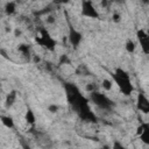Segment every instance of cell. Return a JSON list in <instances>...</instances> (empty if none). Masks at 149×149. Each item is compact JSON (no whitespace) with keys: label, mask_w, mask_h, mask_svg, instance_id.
Returning <instances> with one entry per match:
<instances>
[{"label":"cell","mask_w":149,"mask_h":149,"mask_svg":"<svg viewBox=\"0 0 149 149\" xmlns=\"http://www.w3.org/2000/svg\"><path fill=\"white\" fill-rule=\"evenodd\" d=\"M64 90H65V95H66L68 102L71 105V107L77 113L90 106V100L83 95V93L80 92L78 86L74 85L73 83H65Z\"/></svg>","instance_id":"1"},{"label":"cell","mask_w":149,"mask_h":149,"mask_svg":"<svg viewBox=\"0 0 149 149\" xmlns=\"http://www.w3.org/2000/svg\"><path fill=\"white\" fill-rule=\"evenodd\" d=\"M111 76H112L113 81L116 84V86L119 87V90L121 91L122 94L129 95L133 93L134 86L132 84L130 76L127 71H125L122 68H116Z\"/></svg>","instance_id":"2"},{"label":"cell","mask_w":149,"mask_h":149,"mask_svg":"<svg viewBox=\"0 0 149 149\" xmlns=\"http://www.w3.org/2000/svg\"><path fill=\"white\" fill-rule=\"evenodd\" d=\"M35 42L40 47L47 49L48 51H55L56 45H57V41L50 35V33L47 30V28H42L40 30V35L35 38Z\"/></svg>","instance_id":"3"},{"label":"cell","mask_w":149,"mask_h":149,"mask_svg":"<svg viewBox=\"0 0 149 149\" xmlns=\"http://www.w3.org/2000/svg\"><path fill=\"white\" fill-rule=\"evenodd\" d=\"M88 100L91 102H93L95 106H98L99 108H102V109H112L113 107V101L105 94V93H100L98 91H93L90 93V98Z\"/></svg>","instance_id":"4"},{"label":"cell","mask_w":149,"mask_h":149,"mask_svg":"<svg viewBox=\"0 0 149 149\" xmlns=\"http://www.w3.org/2000/svg\"><path fill=\"white\" fill-rule=\"evenodd\" d=\"M81 15L88 19H99L100 14L92 1L85 0L81 2Z\"/></svg>","instance_id":"5"},{"label":"cell","mask_w":149,"mask_h":149,"mask_svg":"<svg viewBox=\"0 0 149 149\" xmlns=\"http://www.w3.org/2000/svg\"><path fill=\"white\" fill-rule=\"evenodd\" d=\"M68 40H69V43H70V45H71V47L77 48V47L80 44L81 40H83V35H81V33H80V31H78L76 28H73L72 26H70V27H69V35H68Z\"/></svg>","instance_id":"6"},{"label":"cell","mask_w":149,"mask_h":149,"mask_svg":"<svg viewBox=\"0 0 149 149\" xmlns=\"http://www.w3.org/2000/svg\"><path fill=\"white\" fill-rule=\"evenodd\" d=\"M136 37H137V41L140 42L142 51L147 55L149 52V35L144 29H139L136 31Z\"/></svg>","instance_id":"7"},{"label":"cell","mask_w":149,"mask_h":149,"mask_svg":"<svg viewBox=\"0 0 149 149\" xmlns=\"http://www.w3.org/2000/svg\"><path fill=\"white\" fill-rule=\"evenodd\" d=\"M136 134L140 136L141 141L146 144L149 143V123L148 122H141L140 126L137 127Z\"/></svg>","instance_id":"8"},{"label":"cell","mask_w":149,"mask_h":149,"mask_svg":"<svg viewBox=\"0 0 149 149\" xmlns=\"http://www.w3.org/2000/svg\"><path fill=\"white\" fill-rule=\"evenodd\" d=\"M136 107H137L139 111H141V112L144 113V114L149 113V100H148V98H147L143 93H139V94H137Z\"/></svg>","instance_id":"9"},{"label":"cell","mask_w":149,"mask_h":149,"mask_svg":"<svg viewBox=\"0 0 149 149\" xmlns=\"http://www.w3.org/2000/svg\"><path fill=\"white\" fill-rule=\"evenodd\" d=\"M16 98H17V92H16L15 90L10 91V92H9V93L6 95V99H5V106H6L7 108L12 107V106L15 104Z\"/></svg>","instance_id":"10"},{"label":"cell","mask_w":149,"mask_h":149,"mask_svg":"<svg viewBox=\"0 0 149 149\" xmlns=\"http://www.w3.org/2000/svg\"><path fill=\"white\" fill-rule=\"evenodd\" d=\"M0 120H1V123L6 128H9V129L14 128V120H13L12 116H9V115H1L0 116Z\"/></svg>","instance_id":"11"},{"label":"cell","mask_w":149,"mask_h":149,"mask_svg":"<svg viewBox=\"0 0 149 149\" xmlns=\"http://www.w3.org/2000/svg\"><path fill=\"white\" fill-rule=\"evenodd\" d=\"M24 119H26V121H27L28 125H35V122H36V116H35L34 112L30 108H27Z\"/></svg>","instance_id":"12"},{"label":"cell","mask_w":149,"mask_h":149,"mask_svg":"<svg viewBox=\"0 0 149 149\" xmlns=\"http://www.w3.org/2000/svg\"><path fill=\"white\" fill-rule=\"evenodd\" d=\"M15 10H16V3L14 1H9V2L6 3L5 12H6L7 15H12L13 13H15Z\"/></svg>","instance_id":"13"},{"label":"cell","mask_w":149,"mask_h":149,"mask_svg":"<svg viewBox=\"0 0 149 149\" xmlns=\"http://www.w3.org/2000/svg\"><path fill=\"white\" fill-rule=\"evenodd\" d=\"M17 50L22 54V55H24V56H29V51H30V45L29 44H26V43H22V44H20L19 47H17Z\"/></svg>","instance_id":"14"},{"label":"cell","mask_w":149,"mask_h":149,"mask_svg":"<svg viewBox=\"0 0 149 149\" xmlns=\"http://www.w3.org/2000/svg\"><path fill=\"white\" fill-rule=\"evenodd\" d=\"M125 48H126V51L129 52V54H133L135 51V43L132 41V40H127L126 44H125Z\"/></svg>","instance_id":"15"},{"label":"cell","mask_w":149,"mask_h":149,"mask_svg":"<svg viewBox=\"0 0 149 149\" xmlns=\"http://www.w3.org/2000/svg\"><path fill=\"white\" fill-rule=\"evenodd\" d=\"M101 86H102V88H104L105 91H111V90H112V86H113L112 80H109V79H104V80L101 81Z\"/></svg>","instance_id":"16"},{"label":"cell","mask_w":149,"mask_h":149,"mask_svg":"<svg viewBox=\"0 0 149 149\" xmlns=\"http://www.w3.org/2000/svg\"><path fill=\"white\" fill-rule=\"evenodd\" d=\"M71 62H70V59H69V57L66 56V55H62L61 56V58H59V65H64V64H70Z\"/></svg>","instance_id":"17"},{"label":"cell","mask_w":149,"mask_h":149,"mask_svg":"<svg viewBox=\"0 0 149 149\" xmlns=\"http://www.w3.org/2000/svg\"><path fill=\"white\" fill-rule=\"evenodd\" d=\"M111 149H126V148H125V146H123L120 141L115 140V141L113 142V144H112V148H111Z\"/></svg>","instance_id":"18"},{"label":"cell","mask_w":149,"mask_h":149,"mask_svg":"<svg viewBox=\"0 0 149 149\" xmlns=\"http://www.w3.org/2000/svg\"><path fill=\"white\" fill-rule=\"evenodd\" d=\"M112 20H113L115 23H118V22H120V20H121V15H120L118 12H114V13L112 14Z\"/></svg>","instance_id":"19"},{"label":"cell","mask_w":149,"mask_h":149,"mask_svg":"<svg viewBox=\"0 0 149 149\" xmlns=\"http://www.w3.org/2000/svg\"><path fill=\"white\" fill-rule=\"evenodd\" d=\"M58 105H56V104H51V105H49L48 106V109H49V112H51V113H56L57 111H58Z\"/></svg>","instance_id":"20"},{"label":"cell","mask_w":149,"mask_h":149,"mask_svg":"<svg viewBox=\"0 0 149 149\" xmlns=\"http://www.w3.org/2000/svg\"><path fill=\"white\" fill-rule=\"evenodd\" d=\"M86 91L87 92H93V91H95V85L94 84H88L87 86H86Z\"/></svg>","instance_id":"21"},{"label":"cell","mask_w":149,"mask_h":149,"mask_svg":"<svg viewBox=\"0 0 149 149\" xmlns=\"http://www.w3.org/2000/svg\"><path fill=\"white\" fill-rule=\"evenodd\" d=\"M47 22H48V23H54V22H55V19H54V16H48V19H47Z\"/></svg>","instance_id":"22"},{"label":"cell","mask_w":149,"mask_h":149,"mask_svg":"<svg viewBox=\"0 0 149 149\" xmlns=\"http://www.w3.org/2000/svg\"><path fill=\"white\" fill-rule=\"evenodd\" d=\"M20 34H21V31H20V30H17V29H16V30H15V35H16V36H17V35H20Z\"/></svg>","instance_id":"23"},{"label":"cell","mask_w":149,"mask_h":149,"mask_svg":"<svg viewBox=\"0 0 149 149\" xmlns=\"http://www.w3.org/2000/svg\"><path fill=\"white\" fill-rule=\"evenodd\" d=\"M27 149H29V148H27Z\"/></svg>","instance_id":"24"}]
</instances>
